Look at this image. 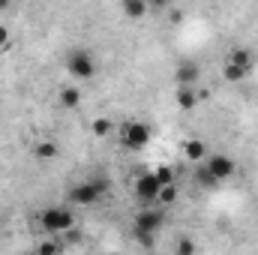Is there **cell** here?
<instances>
[{"mask_svg":"<svg viewBox=\"0 0 258 255\" xmlns=\"http://www.w3.org/2000/svg\"><path fill=\"white\" fill-rule=\"evenodd\" d=\"M90 132H93L96 138H105V135H111V132H114V123H111L108 117H96V120L90 123Z\"/></svg>","mask_w":258,"mask_h":255,"instance_id":"18","label":"cell"},{"mask_svg":"<svg viewBox=\"0 0 258 255\" xmlns=\"http://www.w3.org/2000/svg\"><path fill=\"white\" fill-rule=\"evenodd\" d=\"M204 165L213 171V177H216L219 183H225V180L234 177V171H237V162H234L231 156H225V153H207V156H204Z\"/></svg>","mask_w":258,"mask_h":255,"instance_id":"6","label":"cell"},{"mask_svg":"<svg viewBox=\"0 0 258 255\" xmlns=\"http://www.w3.org/2000/svg\"><path fill=\"white\" fill-rule=\"evenodd\" d=\"M249 72H252V69H243V66L231 63V60H225V63H222V78H225L228 84H240V81H246V78H249Z\"/></svg>","mask_w":258,"mask_h":255,"instance_id":"12","label":"cell"},{"mask_svg":"<svg viewBox=\"0 0 258 255\" xmlns=\"http://www.w3.org/2000/svg\"><path fill=\"white\" fill-rule=\"evenodd\" d=\"M174 252H177V255H195V252H198V246H195L192 240H186V237H183V240H177V243H174Z\"/></svg>","mask_w":258,"mask_h":255,"instance_id":"19","label":"cell"},{"mask_svg":"<svg viewBox=\"0 0 258 255\" xmlns=\"http://www.w3.org/2000/svg\"><path fill=\"white\" fill-rule=\"evenodd\" d=\"M66 72H69L75 81H90V78L96 75V60H93V54H90L87 48L69 51V57H66Z\"/></svg>","mask_w":258,"mask_h":255,"instance_id":"5","label":"cell"},{"mask_svg":"<svg viewBox=\"0 0 258 255\" xmlns=\"http://www.w3.org/2000/svg\"><path fill=\"white\" fill-rule=\"evenodd\" d=\"M105 195H108V180L105 177H90V180H81L69 189V201L75 207H93Z\"/></svg>","mask_w":258,"mask_h":255,"instance_id":"1","label":"cell"},{"mask_svg":"<svg viewBox=\"0 0 258 255\" xmlns=\"http://www.w3.org/2000/svg\"><path fill=\"white\" fill-rule=\"evenodd\" d=\"M183 156L192 159V162H201V159L207 156V144H204L201 138H189V141L183 144Z\"/></svg>","mask_w":258,"mask_h":255,"instance_id":"14","label":"cell"},{"mask_svg":"<svg viewBox=\"0 0 258 255\" xmlns=\"http://www.w3.org/2000/svg\"><path fill=\"white\" fill-rule=\"evenodd\" d=\"M9 3H12V0H0V12H6V9H9Z\"/></svg>","mask_w":258,"mask_h":255,"instance_id":"25","label":"cell"},{"mask_svg":"<svg viewBox=\"0 0 258 255\" xmlns=\"http://www.w3.org/2000/svg\"><path fill=\"white\" fill-rule=\"evenodd\" d=\"M57 153H60V147L54 141H48V138L33 144V159H39V162H51V159H57Z\"/></svg>","mask_w":258,"mask_h":255,"instance_id":"11","label":"cell"},{"mask_svg":"<svg viewBox=\"0 0 258 255\" xmlns=\"http://www.w3.org/2000/svg\"><path fill=\"white\" fill-rule=\"evenodd\" d=\"M159 189H162V180L156 177V171H147V174H141L135 180V195H138L141 204H156Z\"/></svg>","mask_w":258,"mask_h":255,"instance_id":"7","label":"cell"},{"mask_svg":"<svg viewBox=\"0 0 258 255\" xmlns=\"http://www.w3.org/2000/svg\"><path fill=\"white\" fill-rule=\"evenodd\" d=\"M171 0H147V6H153V9H165Z\"/></svg>","mask_w":258,"mask_h":255,"instance_id":"24","label":"cell"},{"mask_svg":"<svg viewBox=\"0 0 258 255\" xmlns=\"http://www.w3.org/2000/svg\"><path fill=\"white\" fill-rule=\"evenodd\" d=\"M195 180H198L204 189H216V186H219V180L213 177V171H210L207 165H198V171H195Z\"/></svg>","mask_w":258,"mask_h":255,"instance_id":"16","label":"cell"},{"mask_svg":"<svg viewBox=\"0 0 258 255\" xmlns=\"http://www.w3.org/2000/svg\"><path fill=\"white\" fill-rule=\"evenodd\" d=\"M57 105L63 108V111H75L78 105H81V87H72V84H66L57 90Z\"/></svg>","mask_w":258,"mask_h":255,"instance_id":"10","label":"cell"},{"mask_svg":"<svg viewBox=\"0 0 258 255\" xmlns=\"http://www.w3.org/2000/svg\"><path fill=\"white\" fill-rule=\"evenodd\" d=\"M177 201V183H165L159 195H156V204H162V207H168V204H174Z\"/></svg>","mask_w":258,"mask_h":255,"instance_id":"17","label":"cell"},{"mask_svg":"<svg viewBox=\"0 0 258 255\" xmlns=\"http://www.w3.org/2000/svg\"><path fill=\"white\" fill-rule=\"evenodd\" d=\"M36 252H42V255L60 252V243H57V240H45V243H39V246H36Z\"/></svg>","mask_w":258,"mask_h":255,"instance_id":"21","label":"cell"},{"mask_svg":"<svg viewBox=\"0 0 258 255\" xmlns=\"http://www.w3.org/2000/svg\"><path fill=\"white\" fill-rule=\"evenodd\" d=\"M225 60H231V63H237V66H243V69H252L255 66V57H252V51L249 48H234Z\"/></svg>","mask_w":258,"mask_h":255,"instance_id":"15","label":"cell"},{"mask_svg":"<svg viewBox=\"0 0 258 255\" xmlns=\"http://www.w3.org/2000/svg\"><path fill=\"white\" fill-rule=\"evenodd\" d=\"M72 225H75V213L69 210V207H57V204H51V207H45L42 213H39V228L45 231V234H66V231H72Z\"/></svg>","mask_w":258,"mask_h":255,"instance_id":"2","label":"cell"},{"mask_svg":"<svg viewBox=\"0 0 258 255\" xmlns=\"http://www.w3.org/2000/svg\"><path fill=\"white\" fill-rule=\"evenodd\" d=\"M162 225H165V207H162V204H144V207L135 213L132 231H135V234H156Z\"/></svg>","mask_w":258,"mask_h":255,"instance_id":"4","label":"cell"},{"mask_svg":"<svg viewBox=\"0 0 258 255\" xmlns=\"http://www.w3.org/2000/svg\"><path fill=\"white\" fill-rule=\"evenodd\" d=\"M3 48H9V27L0 21V51H3Z\"/></svg>","mask_w":258,"mask_h":255,"instance_id":"22","label":"cell"},{"mask_svg":"<svg viewBox=\"0 0 258 255\" xmlns=\"http://www.w3.org/2000/svg\"><path fill=\"white\" fill-rule=\"evenodd\" d=\"M153 171H156V177L162 180V186H165V183H174V171H171L168 165H159V168H153Z\"/></svg>","mask_w":258,"mask_h":255,"instance_id":"20","label":"cell"},{"mask_svg":"<svg viewBox=\"0 0 258 255\" xmlns=\"http://www.w3.org/2000/svg\"><path fill=\"white\" fill-rule=\"evenodd\" d=\"M117 135H120V144L126 150H144L150 144V138H153V129L144 120H126V123H120Z\"/></svg>","mask_w":258,"mask_h":255,"instance_id":"3","label":"cell"},{"mask_svg":"<svg viewBox=\"0 0 258 255\" xmlns=\"http://www.w3.org/2000/svg\"><path fill=\"white\" fill-rule=\"evenodd\" d=\"M201 99H204V93H201L195 84L192 87H177V90H174V102H177L180 111H192Z\"/></svg>","mask_w":258,"mask_h":255,"instance_id":"8","label":"cell"},{"mask_svg":"<svg viewBox=\"0 0 258 255\" xmlns=\"http://www.w3.org/2000/svg\"><path fill=\"white\" fill-rule=\"evenodd\" d=\"M198 78H201V69L189 60L177 63V69H174V84L177 87H192V84H198Z\"/></svg>","mask_w":258,"mask_h":255,"instance_id":"9","label":"cell"},{"mask_svg":"<svg viewBox=\"0 0 258 255\" xmlns=\"http://www.w3.org/2000/svg\"><path fill=\"white\" fill-rule=\"evenodd\" d=\"M135 237H138V243H141V246H147V249L156 243V234H135Z\"/></svg>","mask_w":258,"mask_h":255,"instance_id":"23","label":"cell"},{"mask_svg":"<svg viewBox=\"0 0 258 255\" xmlns=\"http://www.w3.org/2000/svg\"><path fill=\"white\" fill-rule=\"evenodd\" d=\"M120 9H123V15L132 18V21H141L144 15H147V0H120Z\"/></svg>","mask_w":258,"mask_h":255,"instance_id":"13","label":"cell"}]
</instances>
